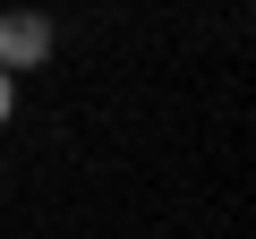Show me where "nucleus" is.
Masks as SVG:
<instances>
[{
	"instance_id": "nucleus-1",
	"label": "nucleus",
	"mask_w": 256,
	"mask_h": 239,
	"mask_svg": "<svg viewBox=\"0 0 256 239\" xmlns=\"http://www.w3.org/2000/svg\"><path fill=\"white\" fill-rule=\"evenodd\" d=\"M60 43V26L43 9H0V77H18V68H43Z\"/></svg>"
},
{
	"instance_id": "nucleus-2",
	"label": "nucleus",
	"mask_w": 256,
	"mask_h": 239,
	"mask_svg": "<svg viewBox=\"0 0 256 239\" xmlns=\"http://www.w3.org/2000/svg\"><path fill=\"white\" fill-rule=\"evenodd\" d=\"M9 111H18V77H0V128H9Z\"/></svg>"
}]
</instances>
